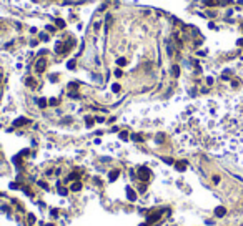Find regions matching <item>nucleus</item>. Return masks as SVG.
<instances>
[{
	"label": "nucleus",
	"instance_id": "nucleus-12",
	"mask_svg": "<svg viewBox=\"0 0 243 226\" xmlns=\"http://www.w3.org/2000/svg\"><path fill=\"white\" fill-rule=\"evenodd\" d=\"M223 214H225L223 208H218V210H217V216H223Z\"/></svg>",
	"mask_w": 243,
	"mask_h": 226
},
{
	"label": "nucleus",
	"instance_id": "nucleus-1",
	"mask_svg": "<svg viewBox=\"0 0 243 226\" xmlns=\"http://www.w3.org/2000/svg\"><path fill=\"white\" fill-rule=\"evenodd\" d=\"M150 176H152V171H150V168L142 166V168L138 170V178L142 180V181H148Z\"/></svg>",
	"mask_w": 243,
	"mask_h": 226
},
{
	"label": "nucleus",
	"instance_id": "nucleus-19",
	"mask_svg": "<svg viewBox=\"0 0 243 226\" xmlns=\"http://www.w3.org/2000/svg\"><path fill=\"white\" fill-rule=\"evenodd\" d=\"M10 188H13V190H17V188H19V185H17V183H10Z\"/></svg>",
	"mask_w": 243,
	"mask_h": 226
},
{
	"label": "nucleus",
	"instance_id": "nucleus-15",
	"mask_svg": "<svg viewBox=\"0 0 243 226\" xmlns=\"http://www.w3.org/2000/svg\"><path fill=\"white\" fill-rule=\"evenodd\" d=\"M73 67H75V62H73V60H70V62H68V68H70V70H72V68H73Z\"/></svg>",
	"mask_w": 243,
	"mask_h": 226
},
{
	"label": "nucleus",
	"instance_id": "nucleus-17",
	"mask_svg": "<svg viewBox=\"0 0 243 226\" xmlns=\"http://www.w3.org/2000/svg\"><path fill=\"white\" fill-rule=\"evenodd\" d=\"M178 73H180V72H178V67H173V75L178 77Z\"/></svg>",
	"mask_w": 243,
	"mask_h": 226
},
{
	"label": "nucleus",
	"instance_id": "nucleus-7",
	"mask_svg": "<svg viewBox=\"0 0 243 226\" xmlns=\"http://www.w3.org/2000/svg\"><path fill=\"white\" fill-rule=\"evenodd\" d=\"M175 166H177V170H178V171H183V170L186 168V163H185V161H178V163L175 165Z\"/></svg>",
	"mask_w": 243,
	"mask_h": 226
},
{
	"label": "nucleus",
	"instance_id": "nucleus-8",
	"mask_svg": "<svg viewBox=\"0 0 243 226\" xmlns=\"http://www.w3.org/2000/svg\"><path fill=\"white\" fill-rule=\"evenodd\" d=\"M78 190H82V183L80 181H75L72 185V191H78Z\"/></svg>",
	"mask_w": 243,
	"mask_h": 226
},
{
	"label": "nucleus",
	"instance_id": "nucleus-6",
	"mask_svg": "<svg viewBox=\"0 0 243 226\" xmlns=\"http://www.w3.org/2000/svg\"><path fill=\"white\" fill-rule=\"evenodd\" d=\"M57 188H58V195H60V196H67V193H68V190H67V188H63V186L60 185V183H58V185H57Z\"/></svg>",
	"mask_w": 243,
	"mask_h": 226
},
{
	"label": "nucleus",
	"instance_id": "nucleus-9",
	"mask_svg": "<svg viewBox=\"0 0 243 226\" xmlns=\"http://www.w3.org/2000/svg\"><path fill=\"white\" fill-rule=\"evenodd\" d=\"M117 63H118L120 67H123V65H127V60H125V58H118V60H117Z\"/></svg>",
	"mask_w": 243,
	"mask_h": 226
},
{
	"label": "nucleus",
	"instance_id": "nucleus-18",
	"mask_svg": "<svg viewBox=\"0 0 243 226\" xmlns=\"http://www.w3.org/2000/svg\"><path fill=\"white\" fill-rule=\"evenodd\" d=\"M29 221H30V224H33V221H35L33 214H29Z\"/></svg>",
	"mask_w": 243,
	"mask_h": 226
},
{
	"label": "nucleus",
	"instance_id": "nucleus-11",
	"mask_svg": "<svg viewBox=\"0 0 243 226\" xmlns=\"http://www.w3.org/2000/svg\"><path fill=\"white\" fill-rule=\"evenodd\" d=\"M38 105H40L42 108H45V107H47V101H45L43 98H40V100H38Z\"/></svg>",
	"mask_w": 243,
	"mask_h": 226
},
{
	"label": "nucleus",
	"instance_id": "nucleus-20",
	"mask_svg": "<svg viewBox=\"0 0 243 226\" xmlns=\"http://www.w3.org/2000/svg\"><path fill=\"white\" fill-rule=\"evenodd\" d=\"M115 77H122V70H115Z\"/></svg>",
	"mask_w": 243,
	"mask_h": 226
},
{
	"label": "nucleus",
	"instance_id": "nucleus-13",
	"mask_svg": "<svg viewBox=\"0 0 243 226\" xmlns=\"http://www.w3.org/2000/svg\"><path fill=\"white\" fill-rule=\"evenodd\" d=\"M50 105H58V100L57 98H50Z\"/></svg>",
	"mask_w": 243,
	"mask_h": 226
},
{
	"label": "nucleus",
	"instance_id": "nucleus-4",
	"mask_svg": "<svg viewBox=\"0 0 243 226\" xmlns=\"http://www.w3.org/2000/svg\"><path fill=\"white\" fill-rule=\"evenodd\" d=\"M35 70H37V72H43V70H45V60H43V58H40V60L37 62Z\"/></svg>",
	"mask_w": 243,
	"mask_h": 226
},
{
	"label": "nucleus",
	"instance_id": "nucleus-22",
	"mask_svg": "<svg viewBox=\"0 0 243 226\" xmlns=\"http://www.w3.org/2000/svg\"><path fill=\"white\" fill-rule=\"evenodd\" d=\"M47 226H54V224H47Z\"/></svg>",
	"mask_w": 243,
	"mask_h": 226
},
{
	"label": "nucleus",
	"instance_id": "nucleus-10",
	"mask_svg": "<svg viewBox=\"0 0 243 226\" xmlns=\"http://www.w3.org/2000/svg\"><path fill=\"white\" fill-rule=\"evenodd\" d=\"M112 90H113L115 93H118V91H120V85H118V83H115L113 87H112Z\"/></svg>",
	"mask_w": 243,
	"mask_h": 226
},
{
	"label": "nucleus",
	"instance_id": "nucleus-3",
	"mask_svg": "<svg viewBox=\"0 0 243 226\" xmlns=\"http://www.w3.org/2000/svg\"><path fill=\"white\" fill-rule=\"evenodd\" d=\"M118 176H120V170H112L110 175H108V180H110V181H115Z\"/></svg>",
	"mask_w": 243,
	"mask_h": 226
},
{
	"label": "nucleus",
	"instance_id": "nucleus-16",
	"mask_svg": "<svg viewBox=\"0 0 243 226\" xmlns=\"http://www.w3.org/2000/svg\"><path fill=\"white\" fill-rule=\"evenodd\" d=\"M57 25L58 27H65V22H63V20H57Z\"/></svg>",
	"mask_w": 243,
	"mask_h": 226
},
{
	"label": "nucleus",
	"instance_id": "nucleus-2",
	"mask_svg": "<svg viewBox=\"0 0 243 226\" xmlns=\"http://www.w3.org/2000/svg\"><path fill=\"white\" fill-rule=\"evenodd\" d=\"M127 198H128L130 201H135L137 200V191H135V190H132L130 186L127 188Z\"/></svg>",
	"mask_w": 243,
	"mask_h": 226
},
{
	"label": "nucleus",
	"instance_id": "nucleus-5",
	"mask_svg": "<svg viewBox=\"0 0 243 226\" xmlns=\"http://www.w3.org/2000/svg\"><path fill=\"white\" fill-rule=\"evenodd\" d=\"M25 123H29V120H27V118H19V120L13 122V126H22V125H25Z\"/></svg>",
	"mask_w": 243,
	"mask_h": 226
},
{
	"label": "nucleus",
	"instance_id": "nucleus-21",
	"mask_svg": "<svg viewBox=\"0 0 243 226\" xmlns=\"http://www.w3.org/2000/svg\"><path fill=\"white\" fill-rule=\"evenodd\" d=\"M50 214H52V216H54V218H57V216H58V213H57V211H55V210H54V211H52V213H50Z\"/></svg>",
	"mask_w": 243,
	"mask_h": 226
},
{
	"label": "nucleus",
	"instance_id": "nucleus-14",
	"mask_svg": "<svg viewBox=\"0 0 243 226\" xmlns=\"http://www.w3.org/2000/svg\"><path fill=\"white\" fill-rule=\"evenodd\" d=\"M120 138H122V140H127V138H128V135H127L125 132H122V133H120Z\"/></svg>",
	"mask_w": 243,
	"mask_h": 226
}]
</instances>
